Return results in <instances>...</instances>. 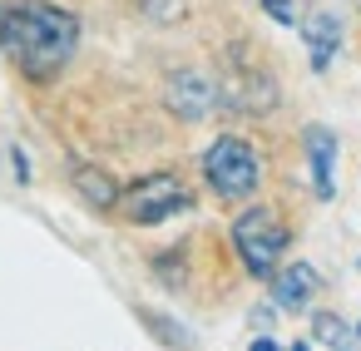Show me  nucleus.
I'll list each match as a JSON object with an SVG mask.
<instances>
[{"label":"nucleus","instance_id":"6","mask_svg":"<svg viewBox=\"0 0 361 351\" xmlns=\"http://www.w3.org/2000/svg\"><path fill=\"white\" fill-rule=\"evenodd\" d=\"M302 144H307V164H312V188H317L322 203H331L336 198V134L312 124L302 134Z\"/></svg>","mask_w":361,"mask_h":351},{"label":"nucleus","instance_id":"14","mask_svg":"<svg viewBox=\"0 0 361 351\" xmlns=\"http://www.w3.org/2000/svg\"><path fill=\"white\" fill-rule=\"evenodd\" d=\"M356 336H361V326H356Z\"/></svg>","mask_w":361,"mask_h":351},{"label":"nucleus","instance_id":"10","mask_svg":"<svg viewBox=\"0 0 361 351\" xmlns=\"http://www.w3.org/2000/svg\"><path fill=\"white\" fill-rule=\"evenodd\" d=\"M312 336H317L322 346H346L356 331H351L341 316H331V312H312Z\"/></svg>","mask_w":361,"mask_h":351},{"label":"nucleus","instance_id":"1","mask_svg":"<svg viewBox=\"0 0 361 351\" xmlns=\"http://www.w3.org/2000/svg\"><path fill=\"white\" fill-rule=\"evenodd\" d=\"M0 50L25 80H55L80 50V20L45 0H16L0 11Z\"/></svg>","mask_w":361,"mask_h":351},{"label":"nucleus","instance_id":"8","mask_svg":"<svg viewBox=\"0 0 361 351\" xmlns=\"http://www.w3.org/2000/svg\"><path fill=\"white\" fill-rule=\"evenodd\" d=\"M312 297H317V267H312V262H292V267L272 272V302H277V307L302 312Z\"/></svg>","mask_w":361,"mask_h":351},{"label":"nucleus","instance_id":"9","mask_svg":"<svg viewBox=\"0 0 361 351\" xmlns=\"http://www.w3.org/2000/svg\"><path fill=\"white\" fill-rule=\"evenodd\" d=\"M75 188H80L85 203H94V208H114V203H119V183H114L104 168L80 164V168H75Z\"/></svg>","mask_w":361,"mask_h":351},{"label":"nucleus","instance_id":"4","mask_svg":"<svg viewBox=\"0 0 361 351\" xmlns=\"http://www.w3.org/2000/svg\"><path fill=\"white\" fill-rule=\"evenodd\" d=\"M119 208H124L129 223L154 228V223H164V218H173V213L188 208V188L173 173H149V178L129 183V188H119Z\"/></svg>","mask_w":361,"mask_h":351},{"label":"nucleus","instance_id":"3","mask_svg":"<svg viewBox=\"0 0 361 351\" xmlns=\"http://www.w3.org/2000/svg\"><path fill=\"white\" fill-rule=\"evenodd\" d=\"M233 247H238V257L252 277H272L282 252H287V228L272 208H247L233 223Z\"/></svg>","mask_w":361,"mask_h":351},{"label":"nucleus","instance_id":"7","mask_svg":"<svg viewBox=\"0 0 361 351\" xmlns=\"http://www.w3.org/2000/svg\"><path fill=\"white\" fill-rule=\"evenodd\" d=\"M297 25H302L307 50H312V70H326L331 55H336V45H341V20H336L331 11H307Z\"/></svg>","mask_w":361,"mask_h":351},{"label":"nucleus","instance_id":"2","mask_svg":"<svg viewBox=\"0 0 361 351\" xmlns=\"http://www.w3.org/2000/svg\"><path fill=\"white\" fill-rule=\"evenodd\" d=\"M203 178L218 198H252L257 193V178H262V164L252 154L247 139L238 134H223L203 149Z\"/></svg>","mask_w":361,"mask_h":351},{"label":"nucleus","instance_id":"5","mask_svg":"<svg viewBox=\"0 0 361 351\" xmlns=\"http://www.w3.org/2000/svg\"><path fill=\"white\" fill-rule=\"evenodd\" d=\"M164 99H169V109H173L178 119L198 124V119L213 114V104H218V85H213L203 70H178V75L169 80V90H164Z\"/></svg>","mask_w":361,"mask_h":351},{"label":"nucleus","instance_id":"11","mask_svg":"<svg viewBox=\"0 0 361 351\" xmlns=\"http://www.w3.org/2000/svg\"><path fill=\"white\" fill-rule=\"evenodd\" d=\"M144 11L154 20H183V0H144Z\"/></svg>","mask_w":361,"mask_h":351},{"label":"nucleus","instance_id":"12","mask_svg":"<svg viewBox=\"0 0 361 351\" xmlns=\"http://www.w3.org/2000/svg\"><path fill=\"white\" fill-rule=\"evenodd\" d=\"M262 11H267L277 25H297V6H292V0H262Z\"/></svg>","mask_w":361,"mask_h":351},{"label":"nucleus","instance_id":"13","mask_svg":"<svg viewBox=\"0 0 361 351\" xmlns=\"http://www.w3.org/2000/svg\"><path fill=\"white\" fill-rule=\"evenodd\" d=\"M11 164H16V178H20V183H25V178H30V159H25V154H20V149H16V154H11Z\"/></svg>","mask_w":361,"mask_h":351}]
</instances>
